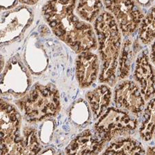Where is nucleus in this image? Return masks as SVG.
I'll use <instances>...</instances> for the list:
<instances>
[{
    "instance_id": "423d86ee",
    "label": "nucleus",
    "mask_w": 155,
    "mask_h": 155,
    "mask_svg": "<svg viewBox=\"0 0 155 155\" xmlns=\"http://www.w3.org/2000/svg\"><path fill=\"white\" fill-rule=\"evenodd\" d=\"M116 107L138 114L143 112L145 99L141 90L134 81L126 80L117 85L114 90Z\"/></svg>"
},
{
    "instance_id": "39448f33",
    "label": "nucleus",
    "mask_w": 155,
    "mask_h": 155,
    "mask_svg": "<svg viewBox=\"0 0 155 155\" xmlns=\"http://www.w3.org/2000/svg\"><path fill=\"white\" fill-rule=\"evenodd\" d=\"M107 11L115 19L120 31L124 35L135 32L144 13L135 0H102Z\"/></svg>"
},
{
    "instance_id": "7ed1b4c3",
    "label": "nucleus",
    "mask_w": 155,
    "mask_h": 155,
    "mask_svg": "<svg viewBox=\"0 0 155 155\" xmlns=\"http://www.w3.org/2000/svg\"><path fill=\"white\" fill-rule=\"evenodd\" d=\"M21 108L31 121H41L55 115L59 108V95L52 84L37 85L21 100Z\"/></svg>"
},
{
    "instance_id": "6ab92c4d",
    "label": "nucleus",
    "mask_w": 155,
    "mask_h": 155,
    "mask_svg": "<svg viewBox=\"0 0 155 155\" xmlns=\"http://www.w3.org/2000/svg\"><path fill=\"white\" fill-rule=\"evenodd\" d=\"M38 1L39 0H18V2L20 3L26 5H30V6L35 5L38 2Z\"/></svg>"
},
{
    "instance_id": "1a4fd4ad",
    "label": "nucleus",
    "mask_w": 155,
    "mask_h": 155,
    "mask_svg": "<svg viewBox=\"0 0 155 155\" xmlns=\"http://www.w3.org/2000/svg\"><path fill=\"white\" fill-rule=\"evenodd\" d=\"M100 70L99 57L92 51L79 53L75 62L76 77L80 86L87 87L93 84Z\"/></svg>"
},
{
    "instance_id": "f8f14e48",
    "label": "nucleus",
    "mask_w": 155,
    "mask_h": 155,
    "mask_svg": "<svg viewBox=\"0 0 155 155\" xmlns=\"http://www.w3.org/2000/svg\"><path fill=\"white\" fill-rule=\"evenodd\" d=\"M135 49L136 47L130 39H126L121 44L117 69L119 80L126 79L130 75L132 61L136 55Z\"/></svg>"
},
{
    "instance_id": "dca6fc26",
    "label": "nucleus",
    "mask_w": 155,
    "mask_h": 155,
    "mask_svg": "<svg viewBox=\"0 0 155 155\" xmlns=\"http://www.w3.org/2000/svg\"><path fill=\"white\" fill-rule=\"evenodd\" d=\"M139 133L144 141H150L154 135V99H152L144 110Z\"/></svg>"
},
{
    "instance_id": "9b49d317",
    "label": "nucleus",
    "mask_w": 155,
    "mask_h": 155,
    "mask_svg": "<svg viewBox=\"0 0 155 155\" xmlns=\"http://www.w3.org/2000/svg\"><path fill=\"white\" fill-rule=\"evenodd\" d=\"M112 92L106 85H101L87 94V99L93 112L94 118H99L109 106L111 101Z\"/></svg>"
},
{
    "instance_id": "ddd939ff",
    "label": "nucleus",
    "mask_w": 155,
    "mask_h": 155,
    "mask_svg": "<svg viewBox=\"0 0 155 155\" xmlns=\"http://www.w3.org/2000/svg\"><path fill=\"white\" fill-rule=\"evenodd\" d=\"M103 6L102 0H78L76 4L75 13L82 20L92 24L101 14Z\"/></svg>"
},
{
    "instance_id": "4468645a",
    "label": "nucleus",
    "mask_w": 155,
    "mask_h": 155,
    "mask_svg": "<svg viewBox=\"0 0 155 155\" xmlns=\"http://www.w3.org/2000/svg\"><path fill=\"white\" fill-rule=\"evenodd\" d=\"M104 154H143L144 148L140 142L131 138H124L112 143Z\"/></svg>"
},
{
    "instance_id": "2eb2a0df",
    "label": "nucleus",
    "mask_w": 155,
    "mask_h": 155,
    "mask_svg": "<svg viewBox=\"0 0 155 155\" xmlns=\"http://www.w3.org/2000/svg\"><path fill=\"white\" fill-rule=\"evenodd\" d=\"M137 31H139V39L142 44L148 45L154 41L155 35L154 6L150 9V11L146 15H144Z\"/></svg>"
},
{
    "instance_id": "f3484780",
    "label": "nucleus",
    "mask_w": 155,
    "mask_h": 155,
    "mask_svg": "<svg viewBox=\"0 0 155 155\" xmlns=\"http://www.w3.org/2000/svg\"><path fill=\"white\" fill-rule=\"evenodd\" d=\"M4 2V9L14 8L18 3V0H2Z\"/></svg>"
},
{
    "instance_id": "0eeeda50",
    "label": "nucleus",
    "mask_w": 155,
    "mask_h": 155,
    "mask_svg": "<svg viewBox=\"0 0 155 155\" xmlns=\"http://www.w3.org/2000/svg\"><path fill=\"white\" fill-rule=\"evenodd\" d=\"M134 79L138 84V86L146 101L154 96V67L151 64L147 49L142 52V53L137 57L134 72Z\"/></svg>"
},
{
    "instance_id": "f257e3e1",
    "label": "nucleus",
    "mask_w": 155,
    "mask_h": 155,
    "mask_svg": "<svg viewBox=\"0 0 155 155\" xmlns=\"http://www.w3.org/2000/svg\"><path fill=\"white\" fill-rule=\"evenodd\" d=\"M76 4L77 0H48L42 8L44 19L54 34L77 53L95 51L93 26L77 16Z\"/></svg>"
},
{
    "instance_id": "a211bd4d",
    "label": "nucleus",
    "mask_w": 155,
    "mask_h": 155,
    "mask_svg": "<svg viewBox=\"0 0 155 155\" xmlns=\"http://www.w3.org/2000/svg\"><path fill=\"white\" fill-rule=\"evenodd\" d=\"M135 1L141 7H147L153 2L154 0H135Z\"/></svg>"
},
{
    "instance_id": "20e7f679",
    "label": "nucleus",
    "mask_w": 155,
    "mask_h": 155,
    "mask_svg": "<svg viewBox=\"0 0 155 155\" xmlns=\"http://www.w3.org/2000/svg\"><path fill=\"white\" fill-rule=\"evenodd\" d=\"M133 114L119 107L107 108L94 126L95 133L104 141H109L119 134L133 131L138 124Z\"/></svg>"
},
{
    "instance_id": "f03ea898",
    "label": "nucleus",
    "mask_w": 155,
    "mask_h": 155,
    "mask_svg": "<svg viewBox=\"0 0 155 155\" xmlns=\"http://www.w3.org/2000/svg\"><path fill=\"white\" fill-rule=\"evenodd\" d=\"M101 59L99 81L113 86L121 47V32L114 17L107 11H102L93 22Z\"/></svg>"
},
{
    "instance_id": "6e6552de",
    "label": "nucleus",
    "mask_w": 155,
    "mask_h": 155,
    "mask_svg": "<svg viewBox=\"0 0 155 155\" xmlns=\"http://www.w3.org/2000/svg\"><path fill=\"white\" fill-rule=\"evenodd\" d=\"M20 115L14 106L0 99V147L8 144L19 134Z\"/></svg>"
},
{
    "instance_id": "9d476101",
    "label": "nucleus",
    "mask_w": 155,
    "mask_h": 155,
    "mask_svg": "<svg viewBox=\"0 0 155 155\" xmlns=\"http://www.w3.org/2000/svg\"><path fill=\"white\" fill-rule=\"evenodd\" d=\"M106 141L91 130L82 132L74 139L66 148L69 154H95L101 152Z\"/></svg>"
}]
</instances>
